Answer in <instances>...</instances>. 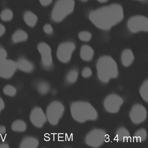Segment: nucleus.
I'll list each match as a JSON object with an SVG mask.
<instances>
[{
  "label": "nucleus",
  "mask_w": 148,
  "mask_h": 148,
  "mask_svg": "<svg viewBox=\"0 0 148 148\" xmlns=\"http://www.w3.org/2000/svg\"><path fill=\"white\" fill-rule=\"evenodd\" d=\"M88 18L96 27L108 31L123 20L124 10L121 5L113 3L91 11Z\"/></svg>",
  "instance_id": "1"
},
{
  "label": "nucleus",
  "mask_w": 148,
  "mask_h": 148,
  "mask_svg": "<svg viewBox=\"0 0 148 148\" xmlns=\"http://www.w3.org/2000/svg\"><path fill=\"white\" fill-rule=\"evenodd\" d=\"M96 69L98 79L103 83H108L111 79L117 78L119 75L117 62L110 56H101L97 61Z\"/></svg>",
  "instance_id": "2"
},
{
  "label": "nucleus",
  "mask_w": 148,
  "mask_h": 148,
  "mask_svg": "<svg viewBox=\"0 0 148 148\" xmlns=\"http://www.w3.org/2000/svg\"><path fill=\"white\" fill-rule=\"evenodd\" d=\"M70 112L73 119L80 123L95 121L98 117L97 110L87 101H77L72 102L70 106Z\"/></svg>",
  "instance_id": "3"
},
{
  "label": "nucleus",
  "mask_w": 148,
  "mask_h": 148,
  "mask_svg": "<svg viewBox=\"0 0 148 148\" xmlns=\"http://www.w3.org/2000/svg\"><path fill=\"white\" fill-rule=\"evenodd\" d=\"M74 0H58L51 11V18L56 23L62 21L74 10Z\"/></svg>",
  "instance_id": "4"
},
{
  "label": "nucleus",
  "mask_w": 148,
  "mask_h": 148,
  "mask_svg": "<svg viewBox=\"0 0 148 148\" xmlns=\"http://www.w3.org/2000/svg\"><path fill=\"white\" fill-rule=\"evenodd\" d=\"M65 112L64 105L58 101L51 102L47 106L46 115L47 121L51 125H56L62 117Z\"/></svg>",
  "instance_id": "5"
},
{
  "label": "nucleus",
  "mask_w": 148,
  "mask_h": 148,
  "mask_svg": "<svg viewBox=\"0 0 148 148\" xmlns=\"http://www.w3.org/2000/svg\"><path fill=\"white\" fill-rule=\"evenodd\" d=\"M106 132L101 128H94L90 131L85 137V143L91 147L101 146L108 139Z\"/></svg>",
  "instance_id": "6"
},
{
  "label": "nucleus",
  "mask_w": 148,
  "mask_h": 148,
  "mask_svg": "<svg viewBox=\"0 0 148 148\" xmlns=\"http://www.w3.org/2000/svg\"><path fill=\"white\" fill-rule=\"evenodd\" d=\"M37 49L40 54V65L46 71H50L54 67L51 49L46 43L42 42L38 44Z\"/></svg>",
  "instance_id": "7"
},
{
  "label": "nucleus",
  "mask_w": 148,
  "mask_h": 148,
  "mask_svg": "<svg viewBox=\"0 0 148 148\" xmlns=\"http://www.w3.org/2000/svg\"><path fill=\"white\" fill-rule=\"evenodd\" d=\"M127 25L132 33L148 32V17L142 15L133 16L128 20Z\"/></svg>",
  "instance_id": "8"
},
{
  "label": "nucleus",
  "mask_w": 148,
  "mask_h": 148,
  "mask_svg": "<svg viewBox=\"0 0 148 148\" xmlns=\"http://www.w3.org/2000/svg\"><path fill=\"white\" fill-rule=\"evenodd\" d=\"M76 49V45L71 41L61 43L57 49V59L62 63H68L71 61L72 54Z\"/></svg>",
  "instance_id": "9"
},
{
  "label": "nucleus",
  "mask_w": 148,
  "mask_h": 148,
  "mask_svg": "<svg viewBox=\"0 0 148 148\" xmlns=\"http://www.w3.org/2000/svg\"><path fill=\"white\" fill-rule=\"evenodd\" d=\"M124 100L118 94L112 93L108 95L103 100L105 110L110 113H116L119 112L123 105Z\"/></svg>",
  "instance_id": "10"
},
{
  "label": "nucleus",
  "mask_w": 148,
  "mask_h": 148,
  "mask_svg": "<svg viewBox=\"0 0 148 148\" xmlns=\"http://www.w3.org/2000/svg\"><path fill=\"white\" fill-rule=\"evenodd\" d=\"M147 116L146 108L140 103L134 105L130 111L129 116L131 121L135 124H139L144 122Z\"/></svg>",
  "instance_id": "11"
},
{
  "label": "nucleus",
  "mask_w": 148,
  "mask_h": 148,
  "mask_svg": "<svg viewBox=\"0 0 148 148\" xmlns=\"http://www.w3.org/2000/svg\"><path fill=\"white\" fill-rule=\"evenodd\" d=\"M17 69L16 61L6 58L0 62V77L9 79L13 76Z\"/></svg>",
  "instance_id": "12"
},
{
  "label": "nucleus",
  "mask_w": 148,
  "mask_h": 148,
  "mask_svg": "<svg viewBox=\"0 0 148 148\" xmlns=\"http://www.w3.org/2000/svg\"><path fill=\"white\" fill-rule=\"evenodd\" d=\"M29 120L32 125L38 128L43 127L47 121L46 113L39 106L34 107L31 110L29 114Z\"/></svg>",
  "instance_id": "13"
},
{
  "label": "nucleus",
  "mask_w": 148,
  "mask_h": 148,
  "mask_svg": "<svg viewBox=\"0 0 148 148\" xmlns=\"http://www.w3.org/2000/svg\"><path fill=\"white\" fill-rule=\"evenodd\" d=\"M16 62L18 69L23 72L31 73L35 70V66L34 64L24 56H20L18 57Z\"/></svg>",
  "instance_id": "14"
},
{
  "label": "nucleus",
  "mask_w": 148,
  "mask_h": 148,
  "mask_svg": "<svg viewBox=\"0 0 148 148\" xmlns=\"http://www.w3.org/2000/svg\"><path fill=\"white\" fill-rule=\"evenodd\" d=\"M135 60V56L130 49H124L121 54V62L125 67H128L132 65Z\"/></svg>",
  "instance_id": "15"
},
{
  "label": "nucleus",
  "mask_w": 148,
  "mask_h": 148,
  "mask_svg": "<svg viewBox=\"0 0 148 148\" xmlns=\"http://www.w3.org/2000/svg\"><path fill=\"white\" fill-rule=\"evenodd\" d=\"M94 56V49L88 45H83L80 49V57L84 61H91Z\"/></svg>",
  "instance_id": "16"
},
{
  "label": "nucleus",
  "mask_w": 148,
  "mask_h": 148,
  "mask_svg": "<svg viewBox=\"0 0 148 148\" xmlns=\"http://www.w3.org/2000/svg\"><path fill=\"white\" fill-rule=\"evenodd\" d=\"M114 138L118 142H127L131 140V137L130 131L126 128L121 127L116 130Z\"/></svg>",
  "instance_id": "17"
},
{
  "label": "nucleus",
  "mask_w": 148,
  "mask_h": 148,
  "mask_svg": "<svg viewBox=\"0 0 148 148\" xmlns=\"http://www.w3.org/2000/svg\"><path fill=\"white\" fill-rule=\"evenodd\" d=\"M39 142L38 139L33 136H26L24 138L20 143V148H37Z\"/></svg>",
  "instance_id": "18"
},
{
  "label": "nucleus",
  "mask_w": 148,
  "mask_h": 148,
  "mask_svg": "<svg viewBox=\"0 0 148 148\" xmlns=\"http://www.w3.org/2000/svg\"><path fill=\"white\" fill-rule=\"evenodd\" d=\"M35 87L39 94L42 95H45L50 91V84L46 80H40L35 83Z\"/></svg>",
  "instance_id": "19"
},
{
  "label": "nucleus",
  "mask_w": 148,
  "mask_h": 148,
  "mask_svg": "<svg viewBox=\"0 0 148 148\" xmlns=\"http://www.w3.org/2000/svg\"><path fill=\"white\" fill-rule=\"evenodd\" d=\"M79 76V70L76 68L69 69L65 75V81L68 84H74L77 80Z\"/></svg>",
  "instance_id": "20"
},
{
  "label": "nucleus",
  "mask_w": 148,
  "mask_h": 148,
  "mask_svg": "<svg viewBox=\"0 0 148 148\" xmlns=\"http://www.w3.org/2000/svg\"><path fill=\"white\" fill-rule=\"evenodd\" d=\"M28 38L27 33L22 29L16 30L12 36V40L14 43L25 42Z\"/></svg>",
  "instance_id": "21"
},
{
  "label": "nucleus",
  "mask_w": 148,
  "mask_h": 148,
  "mask_svg": "<svg viewBox=\"0 0 148 148\" xmlns=\"http://www.w3.org/2000/svg\"><path fill=\"white\" fill-rule=\"evenodd\" d=\"M23 19L25 24L30 27H34L38 22V17L33 12L27 11L23 15Z\"/></svg>",
  "instance_id": "22"
},
{
  "label": "nucleus",
  "mask_w": 148,
  "mask_h": 148,
  "mask_svg": "<svg viewBox=\"0 0 148 148\" xmlns=\"http://www.w3.org/2000/svg\"><path fill=\"white\" fill-rule=\"evenodd\" d=\"M11 128L14 132H23L27 130V124L23 120H16L12 123Z\"/></svg>",
  "instance_id": "23"
},
{
  "label": "nucleus",
  "mask_w": 148,
  "mask_h": 148,
  "mask_svg": "<svg viewBox=\"0 0 148 148\" xmlns=\"http://www.w3.org/2000/svg\"><path fill=\"white\" fill-rule=\"evenodd\" d=\"M147 136V133L145 128H139L134 134V140L137 142H144Z\"/></svg>",
  "instance_id": "24"
},
{
  "label": "nucleus",
  "mask_w": 148,
  "mask_h": 148,
  "mask_svg": "<svg viewBox=\"0 0 148 148\" xmlns=\"http://www.w3.org/2000/svg\"><path fill=\"white\" fill-rule=\"evenodd\" d=\"M139 91L140 95L143 101L148 103V79L143 81L140 86Z\"/></svg>",
  "instance_id": "25"
},
{
  "label": "nucleus",
  "mask_w": 148,
  "mask_h": 148,
  "mask_svg": "<svg viewBox=\"0 0 148 148\" xmlns=\"http://www.w3.org/2000/svg\"><path fill=\"white\" fill-rule=\"evenodd\" d=\"M3 92L5 95L13 97L17 94V90L13 85L6 84L3 88Z\"/></svg>",
  "instance_id": "26"
},
{
  "label": "nucleus",
  "mask_w": 148,
  "mask_h": 148,
  "mask_svg": "<svg viewBox=\"0 0 148 148\" xmlns=\"http://www.w3.org/2000/svg\"><path fill=\"white\" fill-rule=\"evenodd\" d=\"M13 17V13L9 9H3L0 14V17L1 20L3 21H9L12 20Z\"/></svg>",
  "instance_id": "27"
},
{
  "label": "nucleus",
  "mask_w": 148,
  "mask_h": 148,
  "mask_svg": "<svg viewBox=\"0 0 148 148\" xmlns=\"http://www.w3.org/2000/svg\"><path fill=\"white\" fill-rule=\"evenodd\" d=\"M78 38L81 41L87 42L91 39L92 35L89 31H82L79 32Z\"/></svg>",
  "instance_id": "28"
},
{
  "label": "nucleus",
  "mask_w": 148,
  "mask_h": 148,
  "mask_svg": "<svg viewBox=\"0 0 148 148\" xmlns=\"http://www.w3.org/2000/svg\"><path fill=\"white\" fill-rule=\"evenodd\" d=\"M92 75V72L91 69L88 66H86L83 68L82 71V75L84 78H88L91 77Z\"/></svg>",
  "instance_id": "29"
},
{
  "label": "nucleus",
  "mask_w": 148,
  "mask_h": 148,
  "mask_svg": "<svg viewBox=\"0 0 148 148\" xmlns=\"http://www.w3.org/2000/svg\"><path fill=\"white\" fill-rule=\"evenodd\" d=\"M44 32L47 35H51L53 33V28L51 24H46L43 27Z\"/></svg>",
  "instance_id": "30"
},
{
  "label": "nucleus",
  "mask_w": 148,
  "mask_h": 148,
  "mask_svg": "<svg viewBox=\"0 0 148 148\" xmlns=\"http://www.w3.org/2000/svg\"><path fill=\"white\" fill-rule=\"evenodd\" d=\"M8 53L5 49L0 46V62L7 58Z\"/></svg>",
  "instance_id": "31"
},
{
  "label": "nucleus",
  "mask_w": 148,
  "mask_h": 148,
  "mask_svg": "<svg viewBox=\"0 0 148 148\" xmlns=\"http://www.w3.org/2000/svg\"><path fill=\"white\" fill-rule=\"evenodd\" d=\"M39 1L41 3V5L45 6L50 5L52 2V0H39Z\"/></svg>",
  "instance_id": "32"
},
{
  "label": "nucleus",
  "mask_w": 148,
  "mask_h": 148,
  "mask_svg": "<svg viewBox=\"0 0 148 148\" xmlns=\"http://www.w3.org/2000/svg\"><path fill=\"white\" fill-rule=\"evenodd\" d=\"M5 31H6V29L5 26L2 24L0 23V37L4 35V34L5 33Z\"/></svg>",
  "instance_id": "33"
},
{
  "label": "nucleus",
  "mask_w": 148,
  "mask_h": 148,
  "mask_svg": "<svg viewBox=\"0 0 148 148\" xmlns=\"http://www.w3.org/2000/svg\"><path fill=\"white\" fill-rule=\"evenodd\" d=\"M5 108V102L2 98L0 97V113Z\"/></svg>",
  "instance_id": "34"
},
{
  "label": "nucleus",
  "mask_w": 148,
  "mask_h": 148,
  "mask_svg": "<svg viewBox=\"0 0 148 148\" xmlns=\"http://www.w3.org/2000/svg\"><path fill=\"white\" fill-rule=\"evenodd\" d=\"M6 127L3 125H0V134L2 135H3L6 133Z\"/></svg>",
  "instance_id": "35"
},
{
  "label": "nucleus",
  "mask_w": 148,
  "mask_h": 148,
  "mask_svg": "<svg viewBox=\"0 0 148 148\" xmlns=\"http://www.w3.org/2000/svg\"><path fill=\"white\" fill-rule=\"evenodd\" d=\"M0 148H9V145L6 142L0 143Z\"/></svg>",
  "instance_id": "36"
},
{
  "label": "nucleus",
  "mask_w": 148,
  "mask_h": 148,
  "mask_svg": "<svg viewBox=\"0 0 148 148\" xmlns=\"http://www.w3.org/2000/svg\"><path fill=\"white\" fill-rule=\"evenodd\" d=\"M97 1L101 2V3H105V2H107L108 0H97Z\"/></svg>",
  "instance_id": "37"
},
{
  "label": "nucleus",
  "mask_w": 148,
  "mask_h": 148,
  "mask_svg": "<svg viewBox=\"0 0 148 148\" xmlns=\"http://www.w3.org/2000/svg\"><path fill=\"white\" fill-rule=\"evenodd\" d=\"M135 1H144L145 0H135Z\"/></svg>",
  "instance_id": "38"
},
{
  "label": "nucleus",
  "mask_w": 148,
  "mask_h": 148,
  "mask_svg": "<svg viewBox=\"0 0 148 148\" xmlns=\"http://www.w3.org/2000/svg\"><path fill=\"white\" fill-rule=\"evenodd\" d=\"M81 1H87L88 0H81Z\"/></svg>",
  "instance_id": "39"
}]
</instances>
